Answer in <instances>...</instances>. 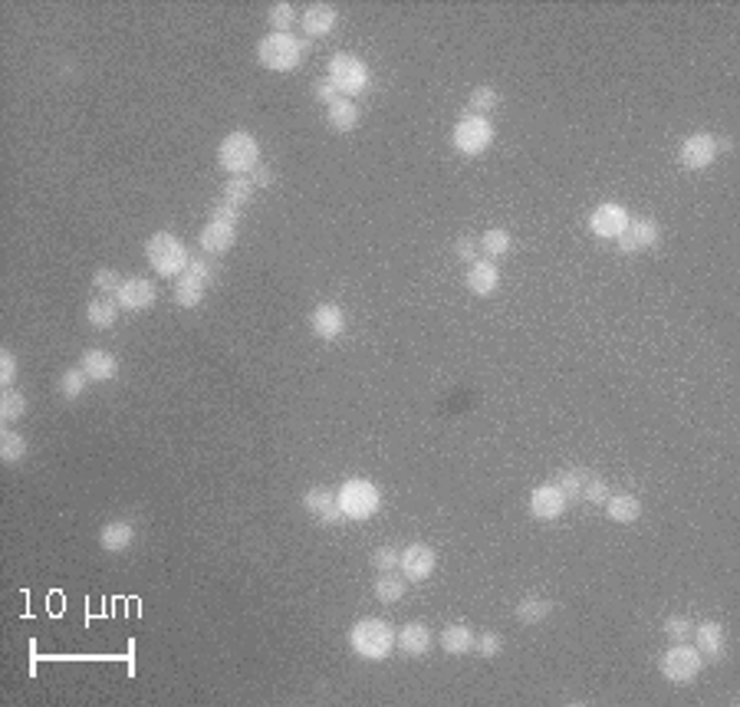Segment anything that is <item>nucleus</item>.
Here are the masks:
<instances>
[{"mask_svg": "<svg viewBox=\"0 0 740 707\" xmlns=\"http://www.w3.org/2000/svg\"><path fill=\"white\" fill-rule=\"evenodd\" d=\"M451 251H454L457 261L474 263V261H478V253H480V244H478V237H457Z\"/></svg>", "mask_w": 740, "mask_h": 707, "instance_id": "obj_44", "label": "nucleus"}, {"mask_svg": "<svg viewBox=\"0 0 740 707\" xmlns=\"http://www.w3.org/2000/svg\"><path fill=\"white\" fill-rule=\"evenodd\" d=\"M306 53V40L294 36V33H267L257 46V56L261 63L273 73H294L296 66L303 63Z\"/></svg>", "mask_w": 740, "mask_h": 707, "instance_id": "obj_5", "label": "nucleus"}, {"mask_svg": "<svg viewBox=\"0 0 740 707\" xmlns=\"http://www.w3.org/2000/svg\"><path fill=\"white\" fill-rule=\"evenodd\" d=\"M253 191L257 188H253L251 174H234V178H228V185H224V201L234 207H244L253 197Z\"/></svg>", "mask_w": 740, "mask_h": 707, "instance_id": "obj_35", "label": "nucleus"}, {"mask_svg": "<svg viewBox=\"0 0 740 707\" xmlns=\"http://www.w3.org/2000/svg\"><path fill=\"white\" fill-rule=\"evenodd\" d=\"M395 645H398V652L408 655V658H425V655L431 652V631H428V625H422V622H408V625L398 629Z\"/></svg>", "mask_w": 740, "mask_h": 707, "instance_id": "obj_21", "label": "nucleus"}, {"mask_svg": "<svg viewBox=\"0 0 740 707\" xmlns=\"http://www.w3.org/2000/svg\"><path fill=\"white\" fill-rule=\"evenodd\" d=\"M497 106H501V92L494 86H478L468 96V116H484V119H487Z\"/></svg>", "mask_w": 740, "mask_h": 707, "instance_id": "obj_33", "label": "nucleus"}, {"mask_svg": "<svg viewBox=\"0 0 740 707\" xmlns=\"http://www.w3.org/2000/svg\"><path fill=\"white\" fill-rule=\"evenodd\" d=\"M658 668H662V675L668 678L672 685H691V681L701 675L704 658H701V652H697L695 645L681 642V645H672V648L662 655Z\"/></svg>", "mask_w": 740, "mask_h": 707, "instance_id": "obj_10", "label": "nucleus"}, {"mask_svg": "<svg viewBox=\"0 0 740 707\" xmlns=\"http://www.w3.org/2000/svg\"><path fill=\"white\" fill-rule=\"evenodd\" d=\"M695 648L701 652V658H711V662H718L720 655H724V648H728V631H724V625L720 622H701V625H695Z\"/></svg>", "mask_w": 740, "mask_h": 707, "instance_id": "obj_20", "label": "nucleus"}, {"mask_svg": "<svg viewBox=\"0 0 740 707\" xmlns=\"http://www.w3.org/2000/svg\"><path fill=\"white\" fill-rule=\"evenodd\" d=\"M218 165L224 172H230V178L251 174L261 165V141L253 139L251 132H230L218 145Z\"/></svg>", "mask_w": 740, "mask_h": 707, "instance_id": "obj_6", "label": "nucleus"}, {"mask_svg": "<svg viewBox=\"0 0 740 707\" xmlns=\"http://www.w3.org/2000/svg\"><path fill=\"white\" fill-rule=\"evenodd\" d=\"M23 457H27V438L20 431H13V428H4V435H0V461L13 468V464H20Z\"/></svg>", "mask_w": 740, "mask_h": 707, "instance_id": "obj_32", "label": "nucleus"}, {"mask_svg": "<svg viewBox=\"0 0 740 707\" xmlns=\"http://www.w3.org/2000/svg\"><path fill=\"white\" fill-rule=\"evenodd\" d=\"M372 592H375V599H379V602H385V606H395V602H402V596H405V576L398 579L395 573H382V576L375 579Z\"/></svg>", "mask_w": 740, "mask_h": 707, "instance_id": "obj_34", "label": "nucleus"}, {"mask_svg": "<svg viewBox=\"0 0 740 707\" xmlns=\"http://www.w3.org/2000/svg\"><path fill=\"white\" fill-rule=\"evenodd\" d=\"M79 369L86 372L89 382H112L119 375V359L106 349H89V352H83Z\"/></svg>", "mask_w": 740, "mask_h": 707, "instance_id": "obj_22", "label": "nucleus"}, {"mask_svg": "<svg viewBox=\"0 0 740 707\" xmlns=\"http://www.w3.org/2000/svg\"><path fill=\"white\" fill-rule=\"evenodd\" d=\"M631 214L625 211L622 205H615V201H606V205H599L592 214H589V230L596 234L599 240H619L622 234H625V228H629Z\"/></svg>", "mask_w": 740, "mask_h": 707, "instance_id": "obj_11", "label": "nucleus"}, {"mask_svg": "<svg viewBox=\"0 0 740 707\" xmlns=\"http://www.w3.org/2000/svg\"><path fill=\"white\" fill-rule=\"evenodd\" d=\"M23 414H27V398H23V392H17V389H4V395H0V422L4 424H13L20 422Z\"/></svg>", "mask_w": 740, "mask_h": 707, "instance_id": "obj_36", "label": "nucleus"}, {"mask_svg": "<svg viewBox=\"0 0 740 707\" xmlns=\"http://www.w3.org/2000/svg\"><path fill=\"white\" fill-rule=\"evenodd\" d=\"M310 329H313L319 339H339L346 333V309L339 303H319L310 313Z\"/></svg>", "mask_w": 740, "mask_h": 707, "instance_id": "obj_18", "label": "nucleus"}, {"mask_svg": "<svg viewBox=\"0 0 740 707\" xmlns=\"http://www.w3.org/2000/svg\"><path fill=\"white\" fill-rule=\"evenodd\" d=\"M135 543V526L129 520H109L99 530V546L106 553H125Z\"/></svg>", "mask_w": 740, "mask_h": 707, "instance_id": "obj_24", "label": "nucleus"}, {"mask_svg": "<svg viewBox=\"0 0 740 707\" xmlns=\"http://www.w3.org/2000/svg\"><path fill=\"white\" fill-rule=\"evenodd\" d=\"M155 300H158V286H155L152 280H145V277H129V280H122L119 293H116L119 309H129V313H142V309L155 306Z\"/></svg>", "mask_w": 740, "mask_h": 707, "instance_id": "obj_15", "label": "nucleus"}, {"mask_svg": "<svg viewBox=\"0 0 740 707\" xmlns=\"http://www.w3.org/2000/svg\"><path fill=\"white\" fill-rule=\"evenodd\" d=\"M550 612H553V602L543 596H527L517 602V619H520L523 625H536V622H543Z\"/></svg>", "mask_w": 740, "mask_h": 707, "instance_id": "obj_30", "label": "nucleus"}, {"mask_svg": "<svg viewBox=\"0 0 740 707\" xmlns=\"http://www.w3.org/2000/svg\"><path fill=\"white\" fill-rule=\"evenodd\" d=\"M395 635H398V629L385 619H359L349 629V648L359 655L362 662H385L398 648Z\"/></svg>", "mask_w": 740, "mask_h": 707, "instance_id": "obj_1", "label": "nucleus"}, {"mask_svg": "<svg viewBox=\"0 0 740 707\" xmlns=\"http://www.w3.org/2000/svg\"><path fill=\"white\" fill-rule=\"evenodd\" d=\"M237 221H240V207L228 205V201L211 207V218H207V224L201 228V237H197L201 251L207 257L228 253L234 247V240H237Z\"/></svg>", "mask_w": 740, "mask_h": 707, "instance_id": "obj_3", "label": "nucleus"}, {"mask_svg": "<svg viewBox=\"0 0 740 707\" xmlns=\"http://www.w3.org/2000/svg\"><path fill=\"white\" fill-rule=\"evenodd\" d=\"M438 556L428 543H412L402 550V559H398V569H402L405 582H425V579L435 576Z\"/></svg>", "mask_w": 740, "mask_h": 707, "instance_id": "obj_12", "label": "nucleus"}, {"mask_svg": "<svg viewBox=\"0 0 740 707\" xmlns=\"http://www.w3.org/2000/svg\"><path fill=\"white\" fill-rule=\"evenodd\" d=\"M86 385H89V375L83 369H66L63 375H60V382H56V389H60V395H63L66 402H76L79 395L86 392Z\"/></svg>", "mask_w": 740, "mask_h": 707, "instance_id": "obj_37", "label": "nucleus"}, {"mask_svg": "<svg viewBox=\"0 0 740 707\" xmlns=\"http://www.w3.org/2000/svg\"><path fill=\"white\" fill-rule=\"evenodd\" d=\"M398 559H402V553H398L395 546H379V550H372V566H375L379 573H392L395 566H398Z\"/></svg>", "mask_w": 740, "mask_h": 707, "instance_id": "obj_43", "label": "nucleus"}, {"mask_svg": "<svg viewBox=\"0 0 740 707\" xmlns=\"http://www.w3.org/2000/svg\"><path fill=\"white\" fill-rule=\"evenodd\" d=\"M658 237H662V230H658V224H655L652 218H635V221H629L625 234H622L615 244H619V253H639V251L655 247Z\"/></svg>", "mask_w": 740, "mask_h": 707, "instance_id": "obj_16", "label": "nucleus"}, {"mask_svg": "<svg viewBox=\"0 0 740 707\" xmlns=\"http://www.w3.org/2000/svg\"><path fill=\"white\" fill-rule=\"evenodd\" d=\"M464 283H468V290L474 296H490L497 293V286H501V270H497V263L494 261H474L468 263V273H464Z\"/></svg>", "mask_w": 740, "mask_h": 707, "instance_id": "obj_19", "label": "nucleus"}, {"mask_svg": "<svg viewBox=\"0 0 740 707\" xmlns=\"http://www.w3.org/2000/svg\"><path fill=\"white\" fill-rule=\"evenodd\" d=\"M214 280H218V267L211 263V257L207 253L205 257H191L188 270L181 277H174V300H178V306H185V309L197 306Z\"/></svg>", "mask_w": 740, "mask_h": 707, "instance_id": "obj_7", "label": "nucleus"}, {"mask_svg": "<svg viewBox=\"0 0 740 707\" xmlns=\"http://www.w3.org/2000/svg\"><path fill=\"white\" fill-rule=\"evenodd\" d=\"M92 286H96L102 296H116L122 286V277L116 270H109V267H102V270L92 273Z\"/></svg>", "mask_w": 740, "mask_h": 707, "instance_id": "obj_41", "label": "nucleus"}, {"mask_svg": "<svg viewBox=\"0 0 740 707\" xmlns=\"http://www.w3.org/2000/svg\"><path fill=\"white\" fill-rule=\"evenodd\" d=\"M313 96H316V102H323V106H333V102H336L339 99V89L333 86V83H329V79H323V83H316L313 86Z\"/></svg>", "mask_w": 740, "mask_h": 707, "instance_id": "obj_46", "label": "nucleus"}, {"mask_svg": "<svg viewBox=\"0 0 740 707\" xmlns=\"http://www.w3.org/2000/svg\"><path fill=\"white\" fill-rule=\"evenodd\" d=\"M267 20H270L273 33H294L296 13L290 4H273L270 11H267Z\"/></svg>", "mask_w": 740, "mask_h": 707, "instance_id": "obj_39", "label": "nucleus"}, {"mask_svg": "<svg viewBox=\"0 0 740 707\" xmlns=\"http://www.w3.org/2000/svg\"><path fill=\"white\" fill-rule=\"evenodd\" d=\"M511 247H513V237L503 228H490V230H484V237H480V251L487 253V261H501V257H507Z\"/></svg>", "mask_w": 740, "mask_h": 707, "instance_id": "obj_31", "label": "nucleus"}, {"mask_svg": "<svg viewBox=\"0 0 740 707\" xmlns=\"http://www.w3.org/2000/svg\"><path fill=\"white\" fill-rule=\"evenodd\" d=\"M329 83L339 89V96L352 99L356 92H366L372 83V73L366 60H359L356 53H336L329 60Z\"/></svg>", "mask_w": 740, "mask_h": 707, "instance_id": "obj_8", "label": "nucleus"}, {"mask_svg": "<svg viewBox=\"0 0 740 707\" xmlns=\"http://www.w3.org/2000/svg\"><path fill=\"white\" fill-rule=\"evenodd\" d=\"M691 635H695V622L688 619V615H672V619H664V639L672 645L691 642Z\"/></svg>", "mask_w": 740, "mask_h": 707, "instance_id": "obj_38", "label": "nucleus"}, {"mask_svg": "<svg viewBox=\"0 0 740 707\" xmlns=\"http://www.w3.org/2000/svg\"><path fill=\"white\" fill-rule=\"evenodd\" d=\"M145 257H149V267H152L158 277H181L191 263V253H188V244L172 230H155L149 244H145Z\"/></svg>", "mask_w": 740, "mask_h": 707, "instance_id": "obj_2", "label": "nucleus"}, {"mask_svg": "<svg viewBox=\"0 0 740 707\" xmlns=\"http://www.w3.org/2000/svg\"><path fill=\"white\" fill-rule=\"evenodd\" d=\"M586 480H589V470H583V468H563L559 474H556V487L567 494V501L573 503V501H583V487H586Z\"/></svg>", "mask_w": 740, "mask_h": 707, "instance_id": "obj_29", "label": "nucleus"}, {"mask_svg": "<svg viewBox=\"0 0 740 707\" xmlns=\"http://www.w3.org/2000/svg\"><path fill=\"white\" fill-rule=\"evenodd\" d=\"M326 119H329V129L333 132H352L359 125V106H356L352 99L339 96L326 109Z\"/></svg>", "mask_w": 740, "mask_h": 707, "instance_id": "obj_26", "label": "nucleus"}, {"mask_svg": "<svg viewBox=\"0 0 740 707\" xmlns=\"http://www.w3.org/2000/svg\"><path fill=\"white\" fill-rule=\"evenodd\" d=\"M474 629L471 625H464V622H454V625H447L445 631H441V648H445L447 655H468L474 652Z\"/></svg>", "mask_w": 740, "mask_h": 707, "instance_id": "obj_27", "label": "nucleus"}, {"mask_svg": "<svg viewBox=\"0 0 740 707\" xmlns=\"http://www.w3.org/2000/svg\"><path fill=\"white\" fill-rule=\"evenodd\" d=\"M13 379H17V359H13L11 349H4V352H0V385L11 389Z\"/></svg>", "mask_w": 740, "mask_h": 707, "instance_id": "obj_45", "label": "nucleus"}, {"mask_svg": "<svg viewBox=\"0 0 740 707\" xmlns=\"http://www.w3.org/2000/svg\"><path fill=\"white\" fill-rule=\"evenodd\" d=\"M718 155H720L718 152V139L708 135V132H695V135H688V139L681 141V152H678V158H681V165H685L688 172H701V168L714 165Z\"/></svg>", "mask_w": 740, "mask_h": 707, "instance_id": "obj_13", "label": "nucleus"}, {"mask_svg": "<svg viewBox=\"0 0 740 707\" xmlns=\"http://www.w3.org/2000/svg\"><path fill=\"white\" fill-rule=\"evenodd\" d=\"M336 501H339V510H342L346 520L362 523L379 513L382 490H379V484H372V480H366V478H349L346 484L336 490Z\"/></svg>", "mask_w": 740, "mask_h": 707, "instance_id": "obj_4", "label": "nucleus"}, {"mask_svg": "<svg viewBox=\"0 0 740 707\" xmlns=\"http://www.w3.org/2000/svg\"><path fill=\"white\" fill-rule=\"evenodd\" d=\"M606 507V517H609L612 523H635L639 517H642V501L635 497V494H609V501L602 503Z\"/></svg>", "mask_w": 740, "mask_h": 707, "instance_id": "obj_25", "label": "nucleus"}, {"mask_svg": "<svg viewBox=\"0 0 740 707\" xmlns=\"http://www.w3.org/2000/svg\"><path fill=\"white\" fill-rule=\"evenodd\" d=\"M501 648H503V639L497 631H480L478 639H474V652H478L480 658H497Z\"/></svg>", "mask_w": 740, "mask_h": 707, "instance_id": "obj_42", "label": "nucleus"}, {"mask_svg": "<svg viewBox=\"0 0 740 707\" xmlns=\"http://www.w3.org/2000/svg\"><path fill=\"white\" fill-rule=\"evenodd\" d=\"M609 494H612V487L606 484V480L596 478V474H589L586 487H583V501H586V503H596V507H602V503L609 501Z\"/></svg>", "mask_w": 740, "mask_h": 707, "instance_id": "obj_40", "label": "nucleus"}, {"mask_svg": "<svg viewBox=\"0 0 740 707\" xmlns=\"http://www.w3.org/2000/svg\"><path fill=\"white\" fill-rule=\"evenodd\" d=\"M251 181H253V188H270L273 185V168H270V165L261 162L251 172Z\"/></svg>", "mask_w": 740, "mask_h": 707, "instance_id": "obj_47", "label": "nucleus"}, {"mask_svg": "<svg viewBox=\"0 0 740 707\" xmlns=\"http://www.w3.org/2000/svg\"><path fill=\"white\" fill-rule=\"evenodd\" d=\"M567 507H569L567 494L556 487L553 480H546V484L534 487V494H530V513H534L536 520H543V523L559 520V517L567 513Z\"/></svg>", "mask_w": 740, "mask_h": 707, "instance_id": "obj_14", "label": "nucleus"}, {"mask_svg": "<svg viewBox=\"0 0 740 707\" xmlns=\"http://www.w3.org/2000/svg\"><path fill=\"white\" fill-rule=\"evenodd\" d=\"M303 507L306 513H313V520H319L323 526H336V523H342L346 517H342V510H339V501L336 494L326 487H310L303 494Z\"/></svg>", "mask_w": 740, "mask_h": 707, "instance_id": "obj_17", "label": "nucleus"}, {"mask_svg": "<svg viewBox=\"0 0 740 707\" xmlns=\"http://www.w3.org/2000/svg\"><path fill=\"white\" fill-rule=\"evenodd\" d=\"M451 145L464 158H478V155H484L494 145V125L484 116H464L451 129Z\"/></svg>", "mask_w": 740, "mask_h": 707, "instance_id": "obj_9", "label": "nucleus"}, {"mask_svg": "<svg viewBox=\"0 0 740 707\" xmlns=\"http://www.w3.org/2000/svg\"><path fill=\"white\" fill-rule=\"evenodd\" d=\"M119 319V303L116 296H96L86 303V323L96 329H109Z\"/></svg>", "mask_w": 740, "mask_h": 707, "instance_id": "obj_28", "label": "nucleus"}, {"mask_svg": "<svg viewBox=\"0 0 740 707\" xmlns=\"http://www.w3.org/2000/svg\"><path fill=\"white\" fill-rule=\"evenodd\" d=\"M336 20H339L336 7H329V4H313V7L300 17V27H303L306 36L319 40V36H329V33L336 30Z\"/></svg>", "mask_w": 740, "mask_h": 707, "instance_id": "obj_23", "label": "nucleus"}]
</instances>
